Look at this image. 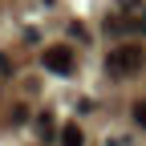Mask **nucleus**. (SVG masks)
Listing matches in <instances>:
<instances>
[{
    "label": "nucleus",
    "mask_w": 146,
    "mask_h": 146,
    "mask_svg": "<svg viewBox=\"0 0 146 146\" xmlns=\"http://www.w3.org/2000/svg\"><path fill=\"white\" fill-rule=\"evenodd\" d=\"M142 65H146V49L142 45H118L114 53H110V61H106L110 77H130V73H138Z\"/></svg>",
    "instance_id": "nucleus-1"
},
{
    "label": "nucleus",
    "mask_w": 146,
    "mask_h": 146,
    "mask_svg": "<svg viewBox=\"0 0 146 146\" xmlns=\"http://www.w3.org/2000/svg\"><path fill=\"white\" fill-rule=\"evenodd\" d=\"M45 69H49V73H73V49H69V45L45 49Z\"/></svg>",
    "instance_id": "nucleus-2"
},
{
    "label": "nucleus",
    "mask_w": 146,
    "mask_h": 146,
    "mask_svg": "<svg viewBox=\"0 0 146 146\" xmlns=\"http://www.w3.org/2000/svg\"><path fill=\"white\" fill-rule=\"evenodd\" d=\"M61 146H81V130H77V126H61Z\"/></svg>",
    "instance_id": "nucleus-3"
},
{
    "label": "nucleus",
    "mask_w": 146,
    "mask_h": 146,
    "mask_svg": "<svg viewBox=\"0 0 146 146\" xmlns=\"http://www.w3.org/2000/svg\"><path fill=\"white\" fill-rule=\"evenodd\" d=\"M36 130H41V138H53V118L41 114V118H36Z\"/></svg>",
    "instance_id": "nucleus-4"
},
{
    "label": "nucleus",
    "mask_w": 146,
    "mask_h": 146,
    "mask_svg": "<svg viewBox=\"0 0 146 146\" xmlns=\"http://www.w3.org/2000/svg\"><path fill=\"white\" fill-rule=\"evenodd\" d=\"M134 122H138V126H142V130H146V98H142V102H138V106H134Z\"/></svg>",
    "instance_id": "nucleus-5"
},
{
    "label": "nucleus",
    "mask_w": 146,
    "mask_h": 146,
    "mask_svg": "<svg viewBox=\"0 0 146 146\" xmlns=\"http://www.w3.org/2000/svg\"><path fill=\"white\" fill-rule=\"evenodd\" d=\"M138 29H142V33H146V8H142V16H138Z\"/></svg>",
    "instance_id": "nucleus-6"
}]
</instances>
